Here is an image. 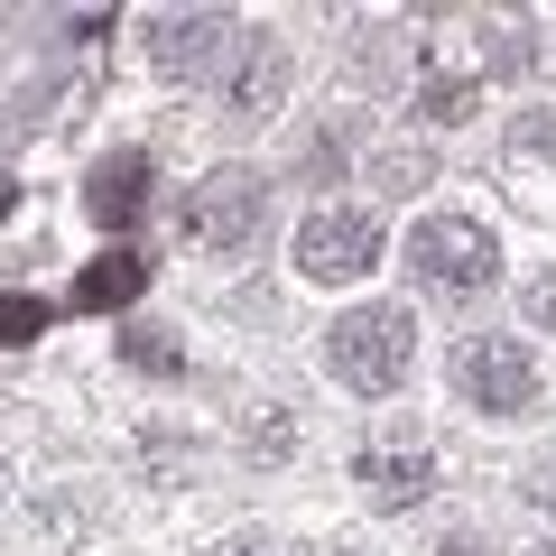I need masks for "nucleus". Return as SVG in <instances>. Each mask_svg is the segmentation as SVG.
Wrapping results in <instances>:
<instances>
[{"mask_svg": "<svg viewBox=\"0 0 556 556\" xmlns=\"http://www.w3.org/2000/svg\"><path fill=\"white\" fill-rule=\"evenodd\" d=\"M408 362H417V316L408 306H343L334 325H325V371L343 380V390H362V399H390L399 380H408Z\"/></svg>", "mask_w": 556, "mask_h": 556, "instance_id": "obj_1", "label": "nucleus"}, {"mask_svg": "<svg viewBox=\"0 0 556 556\" xmlns=\"http://www.w3.org/2000/svg\"><path fill=\"white\" fill-rule=\"evenodd\" d=\"M408 278L437 298H482L501 278V241L482 214H417L408 223Z\"/></svg>", "mask_w": 556, "mask_h": 556, "instance_id": "obj_2", "label": "nucleus"}, {"mask_svg": "<svg viewBox=\"0 0 556 556\" xmlns=\"http://www.w3.org/2000/svg\"><path fill=\"white\" fill-rule=\"evenodd\" d=\"M260 214H269L260 167H214V177H195L186 204H177L186 241H204V251H241V241H260Z\"/></svg>", "mask_w": 556, "mask_h": 556, "instance_id": "obj_3", "label": "nucleus"}, {"mask_svg": "<svg viewBox=\"0 0 556 556\" xmlns=\"http://www.w3.org/2000/svg\"><path fill=\"white\" fill-rule=\"evenodd\" d=\"M455 390L482 417H519V408H538V353L519 334H473L455 353Z\"/></svg>", "mask_w": 556, "mask_h": 556, "instance_id": "obj_4", "label": "nucleus"}, {"mask_svg": "<svg viewBox=\"0 0 556 556\" xmlns=\"http://www.w3.org/2000/svg\"><path fill=\"white\" fill-rule=\"evenodd\" d=\"M298 269L306 278H371L380 269V223L362 214V204H316V214L298 223Z\"/></svg>", "mask_w": 556, "mask_h": 556, "instance_id": "obj_5", "label": "nucleus"}, {"mask_svg": "<svg viewBox=\"0 0 556 556\" xmlns=\"http://www.w3.org/2000/svg\"><path fill=\"white\" fill-rule=\"evenodd\" d=\"M241 38V20L232 10H159V20H149V65H159V75H214L223 65V47Z\"/></svg>", "mask_w": 556, "mask_h": 556, "instance_id": "obj_6", "label": "nucleus"}, {"mask_svg": "<svg viewBox=\"0 0 556 556\" xmlns=\"http://www.w3.org/2000/svg\"><path fill=\"white\" fill-rule=\"evenodd\" d=\"M362 492L380 501V510H408V501H427L437 492V455L427 445H362Z\"/></svg>", "mask_w": 556, "mask_h": 556, "instance_id": "obj_7", "label": "nucleus"}, {"mask_svg": "<svg viewBox=\"0 0 556 556\" xmlns=\"http://www.w3.org/2000/svg\"><path fill=\"white\" fill-rule=\"evenodd\" d=\"M139 204H149V159H139V149H112V159L84 177V214H93L102 232H130Z\"/></svg>", "mask_w": 556, "mask_h": 556, "instance_id": "obj_8", "label": "nucleus"}, {"mask_svg": "<svg viewBox=\"0 0 556 556\" xmlns=\"http://www.w3.org/2000/svg\"><path fill=\"white\" fill-rule=\"evenodd\" d=\"M223 102H232V112H278V102H288V47L269 38V28H260L251 47H241V65H232V84H223Z\"/></svg>", "mask_w": 556, "mask_h": 556, "instance_id": "obj_9", "label": "nucleus"}, {"mask_svg": "<svg viewBox=\"0 0 556 556\" xmlns=\"http://www.w3.org/2000/svg\"><path fill=\"white\" fill-rule=\"evenodd\" d=\"M139 288H149V260H139L130 241H112V251H102L93 269L75 278V306H130Z\"/></svg>", "mask_w": 556, "mask_h": 556, "instance_id": "obj_10", "label": "nucleus"}, {"mask_svg": "<svg viewBox=\"0 0 556 556\" xmlns=\"http://www.w3.org/2000/svg\"><path fill=\"white\" fill-rule=\"evenodd\" d=\"M417 112L437 121V130L473 121V112H482V75H427V84H417Z\"/></svg>", "mask_w": 556, "mask_h": 556, "instance_id": "obj_11", "label": "nucleus"}, {"mask_svg": "<svg viewBox=\"0 0 556 556\" xmlns=\"http://www.w3.org/2000/svg\"><path fill=\"white\" fill-rule=\"evenodd\" d=\"M529 56H538V47H529V20H492V65H501V75H519Z\"/></svg>", "mask_w": 556, "mask_h": 556, "instance_id": "obj_12", "label": "nucleus"}, {"mask_svg": "<svg viewBox=\"0 0 556 556\" xmlns=\"http://www.w3.org/2000/svg\"><path fill=\"white\" fill-rule=\"evenodd\" d=\"M28 334H47V306L38 298H0V343H28Z\"/></svg>", "mask_w": 556, "mask_h": 556, "instance_id": "obj_13", "label": "nucleus"}, {"mask_svg": "<svg viewBox=\"0 0 556 556\" xmlns=\"http://www.w3.org/2000/svg\"><path fill=\"white\" fill-rule=\"evenodd\" d=\"M510 149H519V159H556V112H529V121H510Z\"/></svg>", "mask_w": 556, "mask_h": 556, "instance_id": "obj_14", "label": "nucleus"}, {"mask_svg": "<svg viewBox=\"0 0 556 556\" xmlns=\"http://www.w3.org/2000/svg\"><path fill=\"white\" fill-rule=\"evenodd\" d=\"M121 353H130L139 371H177V343H159V334H130V343H121Z\"/></svg>", "mask_w": 556, "mask_h": 556, "instance_id": "obj_15", "label": "nucleus"}, {"mask_svg": "<svg viewBox=\"0 0 556 556\" xmlns=\"http://www.w3.org/2000/svg\"><path fill=\"white\" fill-rule=\"evenodd\" d=\"M380 177H390V186H417V177H427V159H417V149H390V159H380Z\"/></svg>", "mask_w": 556, "mask_h": 556, "instance_id": "obj_16", "label": "nucleus"}, {"mask_svg": "<svg viewBox=\"0 0 556 556\" xmlns=\"http://www.w3.org/2000/svg\"><path fill=\"white\" fill-rule=\"evenodd\" d=\"M214 556H288V547H278V538H251V529H241V538H223Z\"/></svg>", "mask_w": 556, "mask_h": 556, "instance_id": "obj_17", "label": "nucleus"}, {"mask_svg": "<svg viewBox=\"0 0 556 556\" xmlns=\"http://www.w3.org/2000/svg\"><path fill=\"white\" fill-rule=\"evenodd\" d=\"M529 325H556V269H547V278L529 288Z\"/></svg>", "mask_w": 556, "mask_h": 556, "instance_id": "obj_18", "label": "nucleus"}, {"mask_svg": "<svg viewBox=\"0 0 556 556\" xmlns=\"http://www.w3.org/2000/svg\"><path fill=\"white\" fill-rule=\"evenodd\" d=\"M437 556H492V547H482V538H473V529H455V538H445V547H437Z\"/></svg>", "mask_w": 556, "mask_h": 556, "instance_id": "obj_19", "label": "nucleus"}]
</instances>
